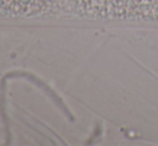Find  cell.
Returning a JSON list of instances; mask_svg holds the SVG:
<instances>
[{"instance_id": "cell-1", "label": "cell", "mask_w": 158, "mask_h": 146, "mask_svg": "<svg viewBox=\"0 0 158 146\" xmlns=\"http://www.w3.org/2000/svg\"><path fill=\"white\" fill-rule=\"evenodd\" d=\"M86 16L158 21V0H85Z\"/></svg>"}, {"instance_id": "cell-2", "label": "cell", "mask_w": 158, "mask_h": 146, "mask_svg": "<svg viewBox=\"0 0 158 146\" xmlns=\"http://www.w3.org/2000/svg\"><path fill=\"white\" fill-rule=\"evenodd\" d=\"M72 0H0V17H71Z\"/></svg>"}]
</instances>
